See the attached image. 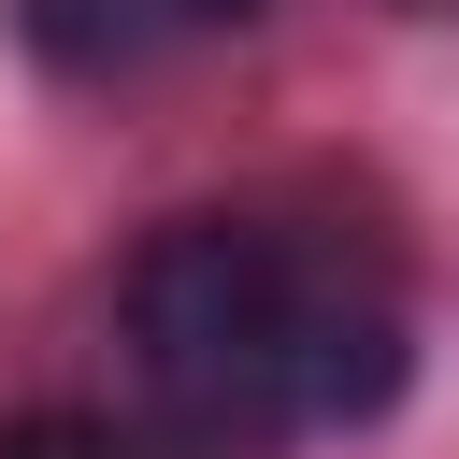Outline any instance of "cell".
<instances>
[{
    "mask_svg": "<svg viewBox=\"0 0 459 459\" xmlns=\"http://www.w3.org/2000/svg\"><path fill=\"white\" fill-rule=\"evenodd\" d=\"M0 459H143V445H129L115 416H14Z\"/></svg>",
    "mask_w": 459,
    "mask_h": 459,
    "instance_id": "7a4b0ae2",
    "label": "cell"
},
{
    "mask_svg": "<svg viewBox=\"0 0 459 459\" xmlns=\"http://www.w3.org/2000/svg\"><path fill=\"white\" fill-rule=\"evenodd\" d=\"M186 29H244V14H273V0H172Z\"/></svg>",
    "mask_w": 459,
    "mask_h": 459,
    "instance_id": "3957f363",
    "label": "cell"
},
{
    "mask_svg": "<svg viewBox=\"0 0 459 459\" xmlns=\"http://www.w3.org/2000/svg\"><path fill=\"white\" fill-rule=\"evenodd\" d=\"M115 330H129L158 430H186L201 459L373 430L416 373V316H402L387 258L330 215H258V201L158 215L115 273Z\"/></svg>",
    "mask_w": 459,
    "mask_h": 459,
    "instance_id": "6da1fadb",
    "label": "cell"
}]
</instances>
